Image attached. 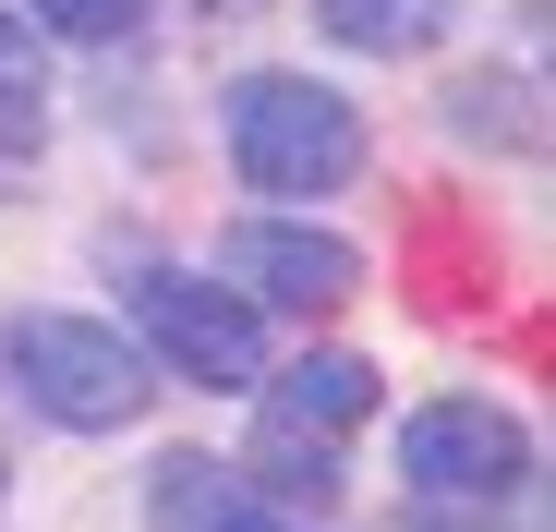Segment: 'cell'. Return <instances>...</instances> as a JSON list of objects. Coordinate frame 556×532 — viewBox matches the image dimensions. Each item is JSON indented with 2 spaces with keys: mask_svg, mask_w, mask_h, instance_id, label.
Wrapping results in <instances>:
<instances>
[{
  "mask_svg": "<svg viewBox=\"0 0 556 532\" xmlns=\"http://www.w3.org/2000/svg\"><path fill=\"white\" fill-rule=\"evenodd\" d=\"M218 134H230L242 194H266V206H315V194L363 182V110L315 73H242L218 98Z\"/></svg>",
  "mask_w": 556,
  "mask_h": 532,
  "instance_id": "cell-1",
  "label": "cell"
},
{
  "mask_svg": "<svg viewBox=\"0 0 556 532\" xmlns=\"http://www.w3.org/2000/svg\"><path fill=\"white\" fill-rule=\"evenodd\" d=\"M0 376H13V400L37 411V423H61V435H122L146 400H157V364L122 339V327H98V315H61V303H37V315H13L0 327Z\"/></svg>",
  "mask_w": 556,
  "mask_h": 532,
  "instance_id": "cell-2",
  "label": "cell"
},
{
  "mask_svg": "<svg viewBox=\"0 0 556 532\" xmlns=\"http://www.w3.org/2000/svg\"><path fill=\"white\" fill-rule=\"evenodd\" d=\"M134 351L169 364L181 388H266V315L230 279H194V266H134Z\"/></svg>",
  "mask_w": 556,
  "mask_h": 532,
  "instance_id": "cell-3",
  "label": "cell"
},
{
  "mask_svg": "<svg viewBox=\"0 0 556 532\" xmlns=\"http://www.w3.org/2000/svg\"><path fill=\"white\" fill-rule=\"evenodd\" d=\"M400 484H412V508H520L532 496V423L496 400H424L400 423Z\"/></svg>",
  "mask_w": 556,
  "mask_h": 532,
  "instance_id": "cell-4",
  "label": "cell"
},
{
  "mask_svg": "<svg viewBox=\"0 0 556 532\" xmlns=\"http://www.w3.org/2000/svg\"><path fill=\"white\" fill-rule=\"evenodd\" d=\"M218 279L254 303V315H339L351 291H363V242H339V230H315V218H242L230 242H218Z\"/></svg>",
  "mask_w": 556,
  "mask_h": 532,
  "instance_id": "cell-5",
  "label": "cell"
},
{
  "mask_svg": "<svg viewBox=\"0 0 556 532\" xmlns=\"http://www.w3.org/2000/svg\"><path fill=\"white\" fill-rule=\"evenodd\" d=\"M146 508H157V532H315V520L278 508L242 460H206V448H169L146 472Z\"/></svg>",
  "mask_w": 556,
  "mask_h": 532,
  "instance_id": "cell-6",
  "label": "cell"
},
{
  "mask_svg": "<svg viewBox=\"0 0 556 532\" xmlns=\"http://www.w3.org/2000/svg\"><path fill=\"white\" fill-rule=\"evenodd\" d=\"M363 411H376V364H363V351H303V364L266 388V423H291V435H351Z\"/></svg>",
  "mask_w": 556,
  "mask_h": 532,
  "instance_id": "cell-7",
  "label": "cell"
},
{
  "mask_svg": "<svg viewBox=\"0 0 556 532\" xmlns=\"http://www.w3.org/2000/svg\"><path fill=\"white\" fill-rule=\"evenodd\" d=\"M303 13H315V37H339L363 61H412L459 25V0H303Z\"/></svg>",
  "mask_w": 556,
  "mask_h": 532,
  "instance_id": "cell-8",
  "label": "cell"
},
{
  "mask_svg": "<svg viewBox=\"0 0 556 532\" xmlns=\"http://www.w3.org/2000/svg\"><path fill=\"white\" fill-rule=\"evenodd\" d=\"M447 134L532 157V145H544V85H532V73H459V85H447Z\"/></svg>",
  "mask_w": 556,
  "mask_h": 532,
  "instance_id": "cell-9",
  "label": "cell"
},
{
  "mask_svg": "<svg viewBox=\"0 0 556 532\" xmlns=\"http://www.w3.org/2000/svg\"><path fill=\"white\" fill-rule=\"evenodd\" d=\"M291 520H327V496H339V435H291V423H254V460H242Z\"/></svg>",
  "mask_w": 556,
  "mask_h": 532,
  "instance_id": "cell-10",
  "label": "cell"
},
{
  "mask_svg": "<svg viewBox=\"0 0 556 532\" xmlns=\"http://www.w3.org/2000/svg\"><path fill=\"white\" fill-rule=\"evenodd\" d=\"M13 13H25L37 37H73V49H122V37L146 25V0H13Z\"/></svg>",
  "mask_w": 556,
  "mask_h": 532,
  "instance_id": "cell-11",
  "label": "cell"
},
{
  "mask_svg": "<svg viewBox=\"0 0 556 532\" xmlns=\"http://www.w3.org/2000/svg\"><path fill=\"white\" fill-rule=\"evenodd\" d=\"M37 98H49V73H37V25L0 0V110H13V122H37Z\"/></svg>",
  "mask_w": 556,
  "mask_h": 532,
  "instance_id": "cell-12",
  "label": "cell"
},
{
  "mask_svg": "<svg viewBox=\"0 0 556 532\" xmlns=\"http://www.w3.org/2000/svg\"><path fill=\"white\" fill-rule=\"evenodd\" d=\"M0 484H13V460H0Z\"/></svg>",
  "mask_w": 556,
  "mask_h": 532,
  "instance_id": "cell-13",
  "label": "cell"
}]
</instances>
